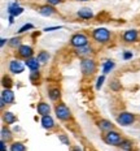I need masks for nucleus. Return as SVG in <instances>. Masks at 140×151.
<instances>
[{"label":"nucleus","instance_id":"1","mask_svg":"<svg viewBox=\"0 0 140 151\" xmlns=\"http://www.w3.org/2000/svg\"><path fill=\"white\" fill-rule=\"evenodd\" d=\"M80 70L85 76H91L96 72V63L88 58H85L80 61Z\"/></svg>","mask_w":140,"mask_h":151},{"label":"nucleus","instance_id":"2","mask_svg":"<svg viewBox=\"0 0 140 151\" xmlns=\"http://www.w3.org/2000/svg\"><path fill=\"white\" fill-rule=\"evenodd\" d=\"M92 37H93V39H95L96 42L107 43L109 40V38H110V33H109V30L104 29V27H99V29L93 30Z\"/></svg>","mask_w":140,"mask_h":151},{"label":"nucleus","instance_id":"3","mask_svg":"<svg viewBox=\"0 0 140 151\" xmlns=\"http://www.w3.org/2000/svg\"><path fill=\"white\" fill-rule=\"evenodd\" d=\"M70 45L75 48H79V47H85L88 45V38H87L85 34H74L70 39Z\"/></svg>","mask_w":140,"mask_h":151},{"label":"nucleus","instance_id":"4","mask_svg":"<svg viewBox=\"0 0 140 151\" xmlns=\"http://www.w3.org/2000/svg\"><path fill=\"white\" fill-rule=\"evenodd\" d=\"M55 112H56V116H57L60 120H69L71 113H70V109L68 108L65 104H57L55 108Z\"/></svg>","mask_w":140,"mask_h":151},{"label":"nucleus","instance_id":"5","mask_svg":"<svg viewBox=\"0 0 140 151\" xmlns=\"http://www.w3.org/2000/svg\"><path fill=\"white\" fill-rule=\"evenodd\" d=\"M104 141H105V142H107L108 145H117V146H118V145H119V142L122 141V138H121V134H119V133L110 130V132H108V133L105 134Z\"/></svg>","mask_w":140,"mask_h":151},{"label":"nucleus","instance_id":"6","mask_svg":"<svg viewBox=\"0 0 140 151\" xmlns=\"http://www.w3.org/2000/svg\"><path fill=\"white\" fill-rule=\"evenodd\" d=\"M132 121H134V115L130 112H122L117 117V122L119 125H122V127H127V125L132 124Z\"/></svg>","mask_w":140,"mask_h":151},{"label":"nucleus","instance_id":"7","mask_svg":"<svg viewBox=\"0 0 140 151\" xmlns=\"http://www.w3.org/2000/svg\"><path fill=\"white\" fill-rule=\"evenodd\" d=\"M23 69H25V67L20 60H12L11 63H9V70H11L12 73L20 74V73L23 72Z\"/></svg>","mask_w":140,"mask_h":151},{"label":"nucleus","instance_id":"8","mask_svg":"<svg viewBox=\"0 0 140 151\" xmlns=\"http://www.w3.org/2000/svg\"><path fill=\"white\" fill-rule=\"evenodd\" d=\"M18 55H20L21 58L30 59V58H33L34 51H33V48H31L30 46L23 45V46H20V48H18Z\"/></svg>","mask_w":140,"mask_h":151},{"label":"nucleus","instance_id":"9","mask_svg":"<svg viewBox=\"0 0 140 151\" xmlns=\"http://www.w3.org/2000/svg\"><path fill=\"white\" fill-rule=\"evenodd\" d=\"M38 12H39V14L44 16V17H49V16H52V14L56 13V9H55L53 5L47 4V5H43V7H40Z\"/></svg>","mask_w":140,"mask_h":151},{"label":"nucleus","instance_id":"10","mask_svg":"<svg viewBox=\"0 0 140 151\" xmlns=\"http://www.w3.org/2000/svg\"><path fill=\"white\" fill-rule=\"evenodd\" d=\"M23 12V8H21L20 5H18V3L16 1V3H13V4H9L8 5V13L9 14H12V16H20L21 13Z\"/></svg>","mask_w":140,"mask_h":151},{"label":"nucleus","instance_id":"11","mask_svg":"<svg viewBox=\"0 0 140 151\" xmlns=\"http://www.w3.org/2000/svg\"><path fill=\"white\" fill-rule=\"evenodd\" d=\"M123 39H124V42H127V43L135 42V40L138 39V31H136V30H127V31H124Z\"/></svg>","mask_w":140,"mask_h":151},{"label":"nucleus","instance_id":"12","mask_svg":"<svg viewBox=\"0 0 140 151\" xmlns=\"http://www.w3.org/2000/svg\"><path fill=\"white\" fill-rule=\"evenodd\" d=\"M1 99L4 100L7 104H9V103H13L14 100V94L13 91H12L11 89H4L1 93Z\"/></svg>","mask_w":140,"mask_h":151},{"label":"nucleus","instance_id":"13","mask_svg":"<svg viewBox=\"0 0 140 151\" xmlns=\"http://www.w3.org/2000/svg\"><path fill=\"white\" fill-rule=\"evenodd\" d=\"M77 14H78V17L83 18V20H90V18L93 17V12H92V9H90V8H80L79 11L77 12Z\"/></svg>","mask_w":140,"mask_h":151},{"label":"nucleus","instance_id":"14","mask_svg":"<svg viewBox=\"0 0 140 151\" xmlns=\"http://www.w3.org/2000/svg\"><path fill=\"white\" fill-rule=\"evenodd\" d=\"M42 125L44 129H52L55 127V121L49 115H45L42 117Z\"/></svg>","mask_w":140,"mask_h":151},{"label":"nucleus","instance_id":"15","mask_svg":"<svg viewBox=\"0 0 140 151\" xmlns=\"http://www.w3.org/2000/svg\"><path fill=\"white\" fill-rule=\"evenodd\" d=\"M36 109H38V113H39V115L45 116V115H49L51 107H49V104H47V103L42 102V103H39V104L36 106Z\"/></svg>","mask_w":140,"mask_h":151},{"label":"nucleus","instance_id":"16","mask_svg":"<svg viewBox=\"0 0 140 151\" xmlns=\"http://www.w3.org/2000/svg\"><path fill=\"white\" fill-rule=\"evenodd\" d=\"M26 67L30 68L31 70H38L39 67H40V63L38 61V59H34V58H30V59H26Z\"/></svg>","mask_w":140,"mask_h":151},{"label":"nucleus","instance_id":"17","mask_svg":"<svg viewBox=\"0 0 140 151\" xmlns=\"http://www.w3.org/2000/svg\"><path fill=\"white\" fill-rule=\"evenodd\" d=\"M75 52H77L78 56H80V58H86V56H88L90 53L92 52V48L88 45H87L85 47H79V48H77Z\"/></svg>","mask_w":140,"mask_h":151},{"label":"nucleus","instance_id":"18","mask_svg":"<svg viewBox=\"0 0 140 151\" xmlns=\"http://www.w3.org/2000/svg\"><path fill=\"white\" fill-rule=\"evenodd\" d=\"M99 128L104 132H110L113 129V124L109 120H100L99 121Z\"/></svg>","mask_w":140,"mask_h":151},{"label":"nucleus","instance_id":"19","mask_svg":"<svg viewBox=\"0 0 140 151\" xmlns=\"http://www.w3.org/2000/svg\"><path fill=\"white\" fill-rule=\"evenodd\" d=\"M38 61L40 63V64H45V63H48V60H49V53L48 52H45V51H42V52H39L38 53Z\"/></svg>","mask_w":140,"mask_h":151},{"label":"nucleus","instance_id":"20","mask_svg":"<svg viewBox=\"0 0 140 151\" xmlns=\"http://www.w3.org/2000/svg\"><path fill=\"white\" fill-rule=\"evenodd\" d=\"M3 117H4V121L7 122V124H13V122L17 121V117H16L12 112H5Z\"/></svg>","mask_w":140,"mask_h":151},{"label":"nucleus","instance_id":"21","mask_svg":"<svg viewBox=\"0 0 140 151\" xmlns=\"http://www.w3.org/2000/svg\"><path fill=\"white\" fill-rule=\"evenodd\" d=\"M118 146H119L121 149L126 150V151H131V149H132V142H131V141H129V139H122Z\"/></svg>","mask_w":140,"mask_h":151},{"label":"nucleus","instance_id":"22","mask_svg":"<svg viewBox=\"0 0 140 151\" xmlns=\"http://www.w3.org/2000/svg\"><path fill=\"white\" fill-rule=\"evenodd\" d=\"M113 68H114V63L112 61V60H107V61L104 63V65H102V73L108 74Z\"/></svg>","mask_w":140,"mask_h":151},{"label":"nucleus","instance_id":"23","mask_svg":"<svg viewBox=\"0 0 140 151\" xmlns=\"http://www.w3.org/2000/svg\"><path fill=\"white\" fill-rule=\"evenodd\" d=\"M11 151H26V146L21 142H14L11 146Z\"/></svg>","mask_w":140,"mask_h":151},{"label":"nucleus","instance_id":"24","mask_svg":"<svg viewBox=\"0 0 140 151\" xmlns=\"http://www.w3.org/2000/svg\"><path fill=\"white\" fill-rule=\"evenodd\" d=\"M48 95H49V98H51V100H53L55 102V100H57L58 98H60L61 94H60V90L58 89H52V90H49Z\"/></svg>","mask_w":140,"mask_h":151},{"label":"nucleus","instance_id":"25","mask_svg":"<svg viewBox=\"0 0 140 151\" xmlns=\"http://www.w3.org/2000/svg\"><path fill=\"white\" fill-rule=\"evenodd\" d=\"M1 138H3V141L4 139H11L12 138V133L9 132V129H7V128H3L1 129Z\"/></svg>","mask_w":140,"mask_h":151},{"label":"nucleus","instance_id":"26","mask_svg":"<svg viewBox=\"0 0 140 151\" xmlns=\"http://www.w3.org/2000/svg\"><path fill=\"white\" fill-rule=\"evenodd\" d=\"M31 29H34V25H33V24H25L23 26L21 27L20 30H18V33H20V34H22V33H25V31L31 30Z\"/></svg>","mask_w":140,"mask_h":151},{"label":"nucleus","instance_id":"27","mask_svg":"<svg viewBox=\"0 0 140 151\" xmlns=\"http://www.w3.org/2000/svg\"><path fill=\"white\" fill-rule=\"evenodd\" d=\"M3 86H4L5 89H11V86H12L11 78H9V77H4V78H3Z\"/></svg>","mask_w":140,"mask_h":151},{"label":"nucleus","instance_id":"28","mask_svg":"<svg viewBox=\"0 0 140 151\" xmlns=\"http://www.w3.org/2000/svg\"><path fill=\"white\" fill-rule=\"evenodd\" d=\"M104 80H105V74L100 76V77L97 78V83H96V89H97V90H100V89H101L102 83H104Z\"/></svg>","mask_w":140,"mask_h":151},{"label":"nucleus","instance_id":"29","mask_svg":"<svg viewBox=\"0 0 140 151\" xmlns=\"http://www.w3.org/2000/svg\"><path fill=\"white\" fill-rule=\"evenodd\" d=\"M110 87H112V89H113V90H119L121 89V83L119 82H118V81H113V82H112L110 83Z\"/></svg>","mask_w":140,"mask_h":151},{"label":"nucleus","instance_id":"30","mask_svg":"<svg viewBox=\"0 0 140 151\" xmlns=\"http://www.w3.org/2000/svg\"><path fill=\"white\" fill-rule=\"evenodd\" d=\"M20 38H13V39H11V46L12 47H16V46H20Z\"/></svg>","mask_w":140,"mask_h":151},{"label":"nucleus","instance_id":"31","mask_svg":"<svg viewBox=\"0 0 140 151\" xmlns=\"http://www.w3.org/2000/svg\"><path fill=\"white\" fill-rule=\"evenodd\" d=\"M38 78H39V72L33 70V73L30 74V80L31 81H35V80H38Z\"/></svg>","mask_w":140,"mask_h":151},{"label":"nucleus","instance_id":"32","mask_svg":"<svg viewBox=\"0 0 140 151\" xmlns=\"http://www.w3.org/2000/svg\"><path fill=\"white\" fill-rule=\"evenodd\" d=\"M58 138H60L61 142H64L65 145H69V139L65 137V134H60V136H58Z\"/></svg>","mask_w":140,"mask_h":151},{"label":"nucleus","instance_id":"33","mask_svg":"<svg viewBox=\"0 0 140 151\" xmlns=\"http://www.w3.org/2000/svg\"><path fill=\"white\" fill-rule=\"evenodd\" d=\"M131 58H132V52L126 51L123 53V59H124V60H129V59H131Z\"/></svg>","mask_w":140,"mask_h":151},{"label":"nucleus","instance_id":"34","mask_svg":"<svg viewBox=\"0 0 140 151\" xmlns=\"http://www.w3.org/2000/svg\"><path fill=\"white\" fill-rule=\"evenodd\" d=\"M62 0H47V3H48L49 5H56V4H58V3H61Z\"/></svg>","mask_w":140,"mask_h":151},{"label":"nucleus","instance_id":"35","mask_svg":"<svg viewBox=\"0 0 140 151\" xmlns=\"http://www.w3.org/2000/svg\"><path fill=\"white\" fill-rule=\"evenodd\" d=\"M61 29V26H52V27H45L44 31H52V30H58Z\"/></svg>","mask_w":140,"mask_h":151},{"label":"nucleus","instance_id":"36","mask_svg":"<svg viewBox=\"0 0 140 151\" xmlns=\"http://www.w3.org/2000/svg\"><path fill=\"white\" fill-rule=\"evenodd\" d=\"M0 150H1V151H7V150H5V142H4V141H1V143H0Z\"/></svg>","mask_w":140,"mask_h":151},{"label":"nucleus","instance_id":"37","mask_svg":"<svg viewBox=\"0 0 140 151\" xmlns=\"http://www.w3.org/2000/svg\"><path fill=\"white\" fill-rule=\"evenodd\" d=\"M14 22V16L9 14V24H13Z\"/></svg>","mask_w":140,"mask_h":151},{"label":"nucleus","instance_id":"38","mask_svg":"<svg viewBox=\"0 0 140 151\" xmlns=\"http://www.w3.org/2000/svg\"><path fill=\"white\" fill-rule=\"evenodd\" d=\"M5 42H7V39H4V38H3V39H1V40H0V46H1V47H3V46H4V45H5Z\"/></svg>","mask_w":140,"mask_h":151},{"label":"nucleus","instance_id":"39","mask_svg":"<svg viewBox=\"0 0 140 151\" xmlns=\"http://www.w3.org/2000/svg\"><path fill=\"white\" fill-rule=\"evenodd\" d=\"M74 151H80V150H79V147H75V149H74Z\"/></svg>","mask_w":140,"mask_h":151},{"label":"nucleus","instance_id":"40","mask_svg":"<svg viewBox=\"0 0 140 151\" xmlns=\"http://www.w3.org/2000/svg\"><path fill=\"white\" fill-rule=\"evenodd\" d=\"M79 1H88V0H79Z\"/></svg>","mask_w":140,"mask_h":151}]
</instances>
